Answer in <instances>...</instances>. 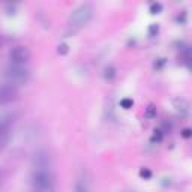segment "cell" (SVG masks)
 Here are the masks:
<instances>
[{"mask_svg": "<svg viewBox=\"0 0 192 192\" xmlns=\"http://www.w3.org/2000/svg\"><path fill=\"white\" fill-rule=\"evenodd\" d=\"M30 71L24 65H12L9 63L5 69V80L12 86H23L29 81Z\"/></svg>", "mask_w": 192, "mask_h": 192, "instance_id": "cell-1", "label": "cell"}, {"mask_svg": "<svg viewBox=\"0 0 192 192\" xmlns=\"http://www.w3.org/2000/svg\"><path fill=\"white\" fill-rule=\"evenodd\" d=\"M93 18V6L92 5H81L71 14L69 17V24L74 27H83V26L89 24L90 20Z\"/></svg>", "mask_w": 192, "mask_h": 192, "instance_id": "cell-2", "label": "cell"}, {"mask_svg": "<svg viewBox=\"0 0 192 192\" xmlns=\"http://www.w3.org/2000/svg\"><path fill=\"white\" fill-rule=\"evenodd\" d=\"M30 50L23 45H17L9 50V63L12 65H26L30 60Z\"/></svg>", "mask_w": 192, "mask_h": 192, "instance_id": "cell-3", "label": "cell"}, {"mask_svg": "<svg viewBox=\"0 0 192 192\" xmlns=\"http://www.w3.org/2000/svg\"><path fill=\"white\" fill-rule=\"evenodd\" d=\"M32 165H33L35 171H51L53 161H51L50 153L45 150L36 152L32 158Z\"/></svg>", "mask_w": 192, "mask_h": 192, "instance_id": "cell-4", "label": "cell"}, {"mask_svg": "<svg viewBox=\"0 0 192 192\" xmlns=\"http://www.w3.org/2000/svg\"><path fill=\"white\" fill-rule=\"evenodd\" d=\"M54 186V176L51 171H33L32 174V188Z\"/></svg>", "mask_w": 192, "mask_h": 192, "instance_id": "cell-5", "label": "cell"}, {"mask_svg": "<svg viewBox=\"0 0 192 192\" xmlns=\"http://www.w3.org/2000/svg\"><path fill=\"white\" fill-rule=\"evenodd\" d=\"M18 98V92L15 89V86L9 83H5L2 86V90H0V99H2V104H9L12 101H15Z\"/></svg>", "mask_w": 192, "mask_h": 192, "instance_id": "cell-6", "label": "cell"}, {"mask_svg": "<svg viewBox=\"0 0 192 192\" xmlns=\"http://www.w3.org/2000/svg\"><path fill=\"white\" fill-rule=\"evenodd\" d=\"M174 108L177 110V113H180L182 116H186L189 113V104L188 101L183 99V98H177L174 99Z\"/></svg>", "mask_w": 192, "mask_h": 192, "instance_id": "cell-7", "label": "cell"}, {"mask_svg": "<svg viewBox=\"0 0 192 192\" xmlns=\"http://www.w3.org/2000/svg\"><path fill=\"white\" fill-rule=\"evenodd\" d=\"M156 114H158V110H156V107H155V105H149V107L146 108V113H144L146 119H149V120L155 119V117H156Z\"/></svg>", "mask_w": 192, "mask_h": 192, "instance_id": "cell-8", "label": "cell"}, {"mask_svg": "<svg viewBox=\"0 0 192 192\" xmlns=\"http://www.w3.org/2000/svg\"><path fill=\"white\" fill-rule=\"evenodd\" d=\"M75 192H89V188H87V185L81 182V180H78L75 185Z\"/></svg>", "mask_w": 192, "mask_h": 192, "instance_id": "cell-9", "label": "cell"}, {"mask_svg": "<svg viewBox=\"0 0 192 192\" xmlns=\"http://www.w3.org/2000/svg\"><path fill=\"white\" fill-rule=\"evenodd\" d=\"M114 77H116V69H114L113 66L105 68V78L111 80V78H114Z\"/></svg>", "mask_w": 192, "mask_h": 192, "instance_id": "cell-10", "label": "cell"}, {"mask_svg": "<svg viewBox=\"0 0 192 192\" xmlns=\"http://www.w3.org/2000/svg\"><path fill=\"white\" fill-rule=\"evenodd\" d=\"M32 192H54V186H42V188H32Z\"/></svg>", "mask_w": 192, "mask_h": 192, "instance_id": "cell-11", "label": "cell"}, {"mask_svg": "<svg viewBox=\"0 0 192 192\" xmlns=\"http://www.w3.org/2000/svg\"><path fill=\"white\" fill-rule=\"evenodd\" d=\"M132 105H134L132 99H122V101H120V107H122V108H125V110L132 108Z\"/></svg>", "mask_w": 192, "mask_h": 192, "instance_id": "cell-12", "label": "cell"}, {"mask_svg": "<svg viewBox=\"0 0 192 192\" xmlns=\"http://www.w3.org/2000/svg\"><path fill=\"white\" fill-rule=\"evenodd\" d=\"M161 11H162V5H161V3H153V5L150 6L152 14H159Z\"/></svg>", "mask_w": 192, "mask_h": 192, "instance_id": "cell-13", "label": "cell"}, {"mask_svg": "<svg viewBox=\"0 0 192 192\" xmlns=\"http://www.w3.org/2000/svg\"><path fill=\"white\" fill-rule=\"evenodd\" d=\"M140 176H141L143 179H150L152 177V171L149 168H143L141 171H140Z\"/></svg>", "mask_w": 192, "mask_h": 192, "instance_id": "cell-14", "label": "cell"}, {"mask_svg": "<svg viewBox=\"0 0 192 192\" xmlns=\"http://www.w3.org/2000/svg\"><path fill=\"white\" fill-rule=\"evenodd\" d=\"M59 54H68V51H69V47H68L66 44H60L59 45Z\"/></svg>", "mask_w": 192, "mask_h": 192, "instance_id": "cell-15", "label": "cell"}, {"mask_svg": "<svg viewBox=\"0 0 192 192\" xmlns=\"http://www.w3.org/2000/svg\"><path fill=\"white\" fill-rule=\"evenodd\" d=\"M182 135H183V138H191L192 137V129H183Z\"/></svg>", "mask_w": 192, "mask_h": 192, "instance_id": "cell-16", "label": "cell"}, {"mask_svg": "<svg viewBox=\"0 0 192 192\" xmlns=\"http://www.w3.org/2000/svg\"><path fill=\"white\" fill-rule=\"evenodd\" d=\"M153 140H158V141H161V140H162V135H161V131H156V134L153 135Z\"/></svg>", "mask_w": 192, "mask_h": 192, "instance_id": "cell-17", "label": "cell"}]
</instances>
